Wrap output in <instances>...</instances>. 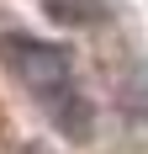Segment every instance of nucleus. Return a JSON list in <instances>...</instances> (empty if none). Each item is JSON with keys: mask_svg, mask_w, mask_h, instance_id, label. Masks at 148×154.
I'll return each mask as SVG.
<instances>
[{"mask_svg": "<svg viewBox=\"0 0 148 154\" xmlns=\"http://www.w3.org/2000/svg\"><path fill=\"white\" fill-rule=\"evenodd\" d=\"M111 5L117 0H48V16L64 21V27H95V21L111 16Z\"/></svg>", "mask_w": 148, "mask_h": 154, "instance_id": "nucleus-2", "label": "nucleus"}, {"mask_svg": "<svg viewBox=\"0 0 148 154\" xmlns=\"http://www.w3.org/2000/svg\"><path fill=\"white\" fill-rule=\"evenodd\" d=\"M0 53L11 64V75L27 85L32 106L43 112L64 138L90 143V133H95V106H90L85 85L74 75L69 53L53 48V43H37V37H0Z\"/></svg>", "mask_w": 148, "mask_h": 154, "instance_id": "nucleus-1", "label": "nucleus"}]
</instances>
